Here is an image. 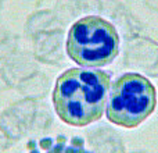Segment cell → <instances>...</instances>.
I'll return each instance as SVG.
<instances>
[{
  "mask_svg": "<svg viewBox=\"0 0 158 153\" xmlns=\"http://www.w3.org/2000/svg\"><path fill=\"white\" fill-rule=\"evenodd\" d=\"M110 75L100 70L71 68L56 82L53 103L58 117L71 125H86L101 117L110 90Z\"/></svg>",
  "mask_w": 158,
  "mask_h": 153,
  "instance_id": "6da1fadb",
  "label": "cell"
},
{
  "mask_svg": "<svg viewBox=\"0 0 158 153\" xmlns=\"http://www.w3.org/2000/svg\"><path fill=\"white\" fill-rule=\"evenodd\" d=\"M119 38L108 21L90 15L71 27L67 39L69 57L85 67H100L111 63L118 55Z\"/></svg>",
  "mask_w": 158,
  "mask_h": 153,
  "instance_id": "7a4b0ae2",
  "label": "cell"
},
{
  "mask_svg": "<svg viewBox=\"0 0 158 153\" xmlns=\"http://www.w3.org/2000/svg\"><path fill=\"white\" fill-rule=\"evenodd\" d=\"M156 107V88L139 74H125L111 88L107 116L118 125L133 128L144 121Z\"/></svg>",
  "mask_w": 158,
  "mask_h": 153,
  "instance_id": "3957f363",
  "label": "cell"
}]
</instances>
